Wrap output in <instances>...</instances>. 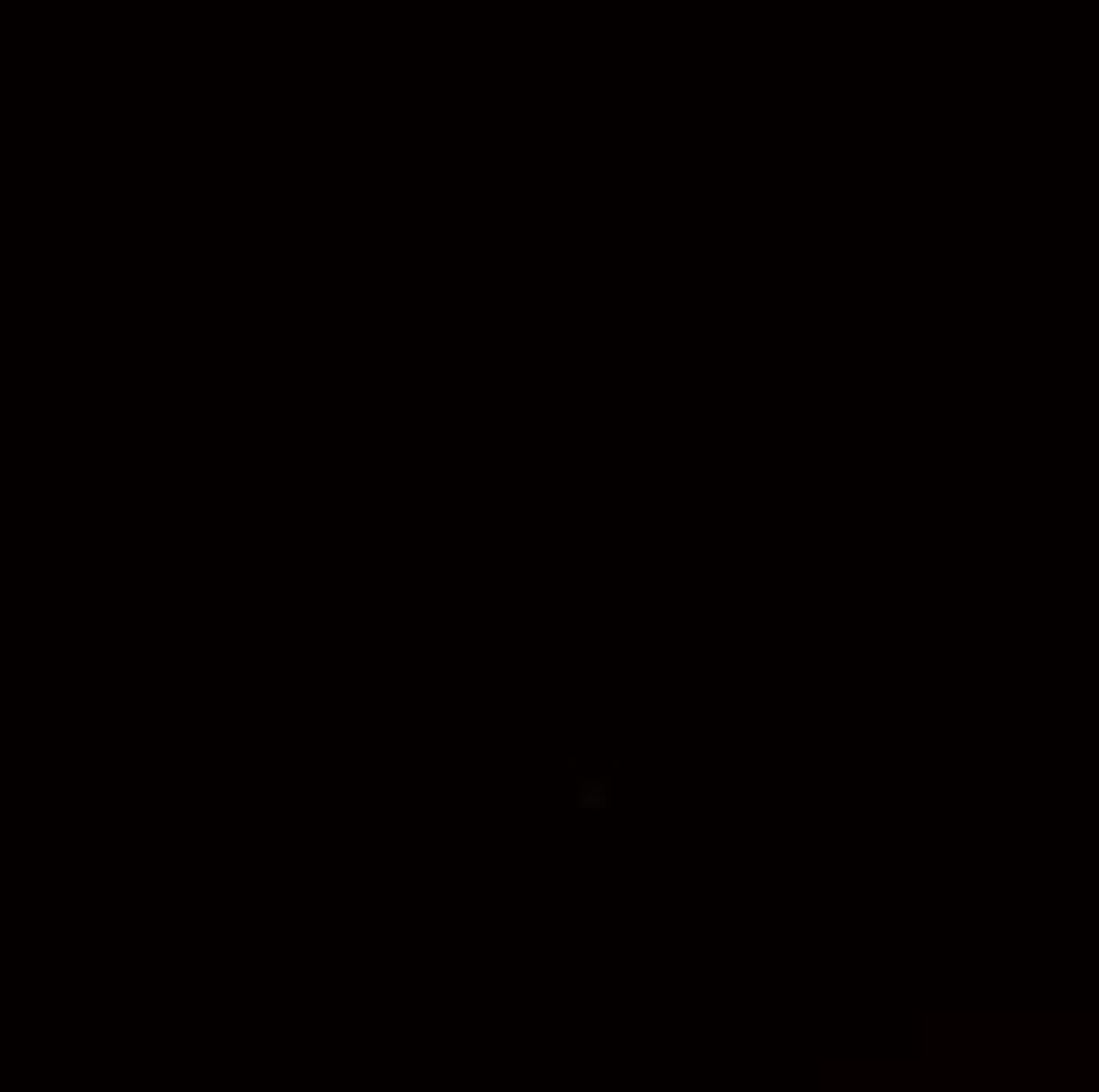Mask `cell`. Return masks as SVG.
I'll return each instance as SVG.
<instances>
[{
    "label": "cell",
    "instance_id": "6da1fadb",
    "mask_svg": "<svg viewBox=\"0 0 1099 1092\" xmlns=\"http://www.w3.org/2000/svg\"><path fill=\"white\" fill-rule=\"evenodd\" d=\"M575 802L588 808V814H600V808L613 802V783H607V777H581V783H575Z\"/></svg>",
    "mask_w": 1099,
    "mask_h": 1092
}]
</instances>
